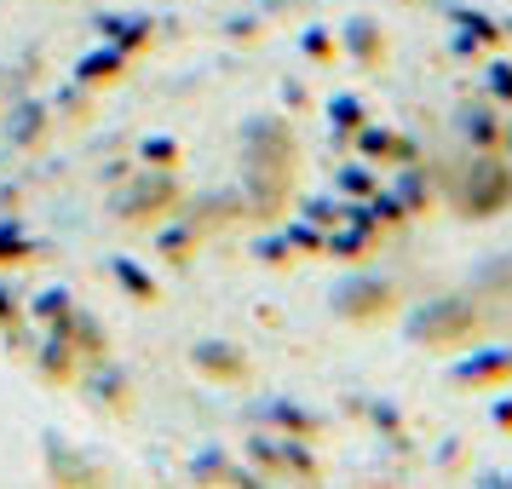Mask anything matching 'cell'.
Returning a JSON list of instances; mask_svg holds the SVG:
<instances>
[{"label": "cell", "instance_id": "6da1fadb", "mask_svg": "<svg viewBox=\"0 0 512 489\" xmlns=\"http://www.w3.org/2000/svg\"><path fill=\"white\" fill-rule=\"evenodd\" d=\"M466 317H472V311H466V305H443V311H432V317H420V334H443V328H455V323H466Z\"/></svg>", "mask_w": 512, "mask_h": 489}]
</instances>
